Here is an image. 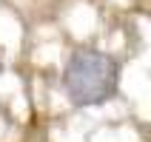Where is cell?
<instances>
[{
	"instance_id": "cell-2",
	"label": "cell",
	"mask_w": 151,
	"mask_h": 142,
	"mask_svg": "<svg viewBox=\"0 0 151 142\" xmlns=\"http://www.w3.org/2000/svg\"><path fill=\"white\" fill-rule=\"evenodd\" d=\"M0 74H3V60H0Z\"/></svg>"
},
{
	"instance_id": "cell-1",
	"label": "cell",
	"mask_w": 151,
	"mask_h": 142,
	"mask_svg": "<svg viewBox=\"0 0 151 142\" xmlns=\"http://www.w3.org/2000/svg\"><path fill=\"white\" fill-rule=\"evenodd\" d=\"M120 88V63L106 51L80 49L71 51L63 71V91L77 108L106 105L117 97Z\"/></svg>"
}]
</instances>
